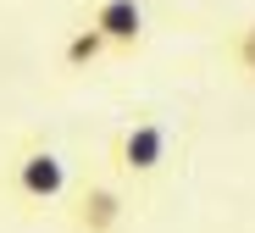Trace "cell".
Segmentation results:
<instances>
[{
	"label": "cell",
	"instance_id": "6da1fadb",
	"mask_svg": "<svg viewBox=\"0 0 255 233\" xmlns=\"http://www.w3.org/2000/svg\"><path fill=\"white\" fill-rule=\"evenodd\" d=\"M166 150H172V128L155 117H133L111 139V167L122 178H155L166 167Z\"/></svg>",
	"mask_w": 255,
	"mask_h": 233
},
{
	"label": "cell",
	"instance_id": "3957f363",
	"mask_svg": "<svg viewBox=\"0 0 255 233\" xmlns=\"http://www.w3.org/2000/svg\"><path fill=\"white\" fill-rule=\"evenodd\" d=\"M122 217H128V200L111 178H89V183L72 189V206H67L72 233H117Z\"/></svg>",
	"mask_w": 255,
	"mask_h": 233
},
{
	"label": "cell",
	"instance_id": "8992f818",
	"mask_svg": "<svg viewBox=\"0 0 255 233\" xmlns=\"http://www.w3.org/2000/svg\"><path fill=\"white\" fill-rule=\"evenodd\" d=\"M228 56H233V67H239L244 78H255V22H244V28L228 39Z\"/></svg>",
	"mask_w": 255,
	"mask_h": 233
},
{
	"label": "cell",
	"instance_id": "7a4b0ae2",
	"mask_svg": "<svg viewBox=\"0 0 255 233\" xmlns=\"http://www.w3.org/2000/svg\"><path fill=\"white\" fill-rule=\"evenodd\" d=\"M11 195L28 200V206H56L67 195V161L50 145L17 150V161H11Z\"/></svg>",
	"mask_w": 255,
	"mask_h": 233
},
{
	"label": "cell",
	"instance_id": "277c9868",
	"mask_svg": "<svg viewBox=\"0 0 255 233\" xmlns=\"http://www.w3.org/2000/svg\"><path fill=\"white\" fill-rule=\"evenodd\" d=\"M83 22L100 28L111 50H139L144 44V6L139 0H95Z\"/></svg>",
	"mask_w": 255,
	"mask_h": 233
},
{
	"label": "cell",
	"instance_id": "5b68a950",
	"mask_svg": "<svg viewBox=\"0 0 255 233\" xmlns=\"http://www.w3.org/2000/svg\"><path fill=\"white\" fill-rule=\"evenodd\" d=\"M106 50H111V44H106V33L83 22V28H72V39H67L61 61H67V72H89V67H95V61H100Z\"/></svg>",
	"mask_w": 255,
	"mask_h": 233
}]
</instances>
